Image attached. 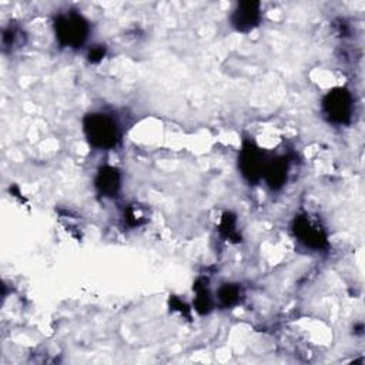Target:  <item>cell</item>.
Listing matches in <instances>:
<instances>
[{"mask_svg":"<svg viewBox=\"0 0 365 365\" xmlns=\"http://www.w3.org/2000/svg\"><path fill=\"white\" fill-rule=\"evenodd\" d=\"M84 133L97 149H112L118 143L120 133L114 120L106 114H90L84 120Z\"/></svg>","mask_w":365,"mask_h":365,"instance_id":"cell-1","label":"cell"},{"mask_svg":"<svg viewBox=\"0 0 365 365\" xmlns=\"http://www.w3.org/2000/svg\"><path fill=\"white\" fill-rule=\"evenodd\" d=\"M89 33V24L83 16L70 12L56 20V36L63 46L79 47L84 43Z\"/></svg>","mask_w":365,"mask_h":365,"instance_id":"cell-2","label":"cell"},{"mask_svg":"<svg viewBox=\"0 0 365 365\" xmlns=\"http://www.w3.org/2000/svg\"><path fill=\"white\" fill-rule=\"evenodd\" d=\"M324 110L335 123H346L353 113V99L347 90H334L324 100Z\"/></svg>","mask_w":365,"mask_h":365,"instance_id":"cell-3","label":"cell"},{"mask_svg":"<svg viewBox=\"0 0 365 365\" xmlns=\"http://www.w3.org/2000/svg\"><path fill=\"white\" fill-rule=\"evenodd\" d=\"M260 17H261L260 3L242 2L234 10L231 21H233V26L238 32H250L257 26Z\"/></svg>","mask_w":365,"mask_h":365,"instance_id":"cell-4","label":"cell"},{"mask_svg":"<svg viewBox=\"0 0 365 365\" xmlns=\"http://www.w3.org/2000/svg\"><path fill=\"white\" fill-rule=\"evenodd\" d=\"M240 167H241V172L249 180H257L260 177H262L264 175V164L261 161V154L256 148H244L241 153V159H240Z\"/></svg>","mask_w":365,"mask_h":365,"instance_id":"cell-5","label":"cell"},{"mask_svg":"<svg viewBox=\"0 0 365 365\" xmlns=\"http://www.w3.org/2000/svg\"><path fill=\"white\" fill-rule=\"evenodd\" d=\"M296 235H299L300 241H303L305 246L314 247V249H320L323 247L326 238L323 237L321 231L310 224L305 218H299V222L296 223Z\"/></svg>","mask_w":365,"mask_h":365,"instance_id":"cell-6","label":"cell"},{"mask_svg":"<svg viewBox=\"0 0 365 365\" xmlns=\"http://www.w3.org/2000/svg\"><path fill=\"white\" fill-rule=\"evenodd\" d=\"M96 186L103 196H107V197L116 196L118 187H120V175L117 170L113 167L102 168L99 172V176H97Z\"/></svg>","mask_w":365,"mask_h":365,"instance_id":"cell-7","label":"cell"},{"mask_svg":"<svg viewBox=\"0 0 365 365\" xmlns=\"http://www.w3.org/2000/svg\"><path fill=\"white\" fill-rule=\"evenodd\" d=\"M264 177L273 188H278L280 186H283L287 177V164L280 160L267 166V168L264 170Z\"/></svg>","mask_w":365,"mask_h":365,"instance_id":"cell-8","label":"cell"},{"mask_svg":"<svg viewBox=\"0 0 365 365\" xmlns=\"http://www.w3.org/2000/svg\"><path fill=\"white\" fill-rule=\"evenodd\" d=\"M237 297H238V288L233 285H226L220 290V300L226 305L234 304L237 301Z\"/></svg>","mask_w":365,"mask_h":365,"instance_id":"cell-9","label":"cell"},{"mask_svg":"<svg viewBox=\"0 0 365 365\" xmlns=\"http://www.w3.org/2000/svg\"><path fill=\"white\" fill-rule=\"evenodd\" d=\"M100 57H103V51H102V48H97V51H93V53H90V59L93 62L99 60Z\"/></svg>","mask_w":365,"mask_h":365,"instance_id":"cell-10","label":"cell"}]
</instances>
